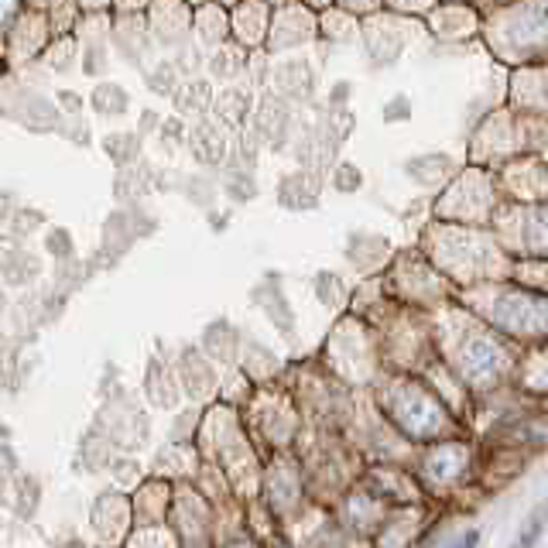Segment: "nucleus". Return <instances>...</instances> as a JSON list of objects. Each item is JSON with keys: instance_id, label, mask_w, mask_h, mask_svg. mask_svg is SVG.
I'll return each mask as SVG.
<instances>
[{"instance_id": "1", "label": "nucleus", "mask_w": 548, "mask_h": 548, "mask_svg": "<svg viewBox=\"0 0 548 548\" xmlns=\"http://www.w3.org/2000/svg\"><path fill=\"white\" fill-rule=\"evenodd\" d=\"M435 350L477 401L514 388L521 350L459 302L432 316Z\"/></svg>"}, {"instance_id": "2", "label": "nucleus", "mask_w": 548, "mask_h": 548, "mask_svg": "<svg viewBox=\"0 0 548 548\" xmlns=\"http://www.w3.org/2000/svg\"><path fill=\"white\" fill-rule=\"evenodd\" d=\"M367 394L374 408L391 422V429L415 449L453 439V435H473L422 374H384Z\"/></svg>"}, {"instance_id": "3", "label": "nucleus", "mask_w": 548, "mask_h": 548, "mask_svg": "<svg viewBox=\"0 0 548 548\" xmlns=\"http://www.w3.org/2000/svg\"><path fill=\"white\" fill-rule=\"evenodd\" d=\"M422 254L453 281L456 292L487 281H504L514 257L504 251L494 227H463V223L435 220L418 240Z\"/></svg>"}, {"instance_id": "4", "label": "nucleus", "mask_w": 548, "mask_h": 548, "mask_svg": "<svg viewBox=\"0 0 548 548\" xmlns=\"http://www.w3.org/2000/svg\"><path fill=\"white\" fill-rule=\"evenodd\" d=\"M456 302L487 322L490 329H497L518 350L548 343V295L531 292L518 281L504 278L477 288H463V292H456Z\"/></svg>"}, {"instance_id": "5", "label": "nucleus", "mask_w": 548, "mask_h": 548, "mask_svg": "<svg viewBox=\"0 0 548 548\" xmlns=\"http://www.w3.org/2000/svg\"><path fill=\"white\" fill-rule=\"evenodd\" d=\"M411 470H415V477L425 487L432 504H446L463 511L459 504L466 497H483V442L477 435H453V439L432 442V446L415 449Z\"/></svg>"}, {"instance_id": "6", "label": "nucleus", "mask_w": 548, "mask_h": 548, "mask_svg": "<svg viewBox=\"0 0 548 548\" xmlns=\"http://www.w3.org/2000/svg\"><path fill=\"white\" fill-rule=\"evenodd\" d=\"M312 357L319 360L336 381H343L350 391L367 394L377 388L388 370H384V353H381V333L370 322H364L353 312L333 319V326L326 329V336L312 350Z\"/></svg>"}, {"instance_id": "7", "label": "nucleus", "mask_w": 548, "mask_h": 548, "mask_svg": "<svg viewBox=\"0 0 548 548\" xmlns=\"http://www.w3.org/2000/svg\"><path fill=\"white\" fill-rule=\"evenodd\" d=\"M288 391H292L298 411H302L305 425L316 432H350L353 418L360 408V394L350 391L343 381H336L316 357L302 353L298 360H292L288 370Z\"/></svg>"}, {"instance_id": "8", "label": "nucleus", "mask_w": 548, "mask_h": 548, "mask_svg": "<svg viewBox=\"0 0 548 548\" xmlns=\"http://www.w3.org/2000/svg\"><path fill=\"white\" fill-rule=\"evenodd\" d=\"M298 459H302L305 483H309L312 504L333 507L364 473V456L343 432H316L309 429L298 442Z\"/></svg>"}, {"instance_id": "9", "label": "nucleus", "mask_w": 548, "mask_h": 548, "mask_svg": "<svg viewBox=\"0 0 548 548\" xmlns=\"http://www.w3.org/2000/svg\"><path fill=\"white\" fill-rule=\"evenodd\" d=\"M244 425L251 432L254 446L261 449L264 459L278 453H295L298 442L305 439L309 425H305L302 411H298L288 384L278 388H254L251 398L244 401Z\"/></svg>"}, {"instance_id": "10", "label": "nucleus", "mask_w": 548, "mask_h": 548, "mask_svg": "<svg viewBox=\"0 0 548 548\" xmlns=\"http://www.w3.org/2000/svg\"><path fill=\"white\" fill-rule=\"evenodd\" d=\"M384 285H388V292L401 309L422 312V316H435V312L456 302L453 281L422 254V247L401 251L394 257L391 268L384 271Z\"/></svg>"}, {"instance_id": "11", "label": "nucleus", "mask_w": 548, "mask_h": 548, "mask_svg": "<svg viewBox=\"0 0 548 548\" xmlns=\"http://www.w3.org/2000/svg\"><path fill=\"white\" fill-rule=\"evenodd\" d=\"M501 185L480 168H466L435 199V220L442 223H463V227H494L501 213Z\"/></svg>"}, {"instance_id": "12", "label": "nucleus", "mask_w": 548, "mask_h": 548, "mask_svg": "<svg viewBox=\"0 0 548 548\" xmlns=\"http://www.w3.org/2000/svg\"><path fill=\"white\" fill-rule=\"evenodd\" d=\"M381 353H384V370L388 374H422L429 360L439 357L435 350V333H432V316L422 312L401 309L391 322L381 329Z\"/></svg>"}, {"instance_id": "13", "label": "nucleus", "mask_w": 548, "mask_h": 548, "mask_svg": "<svg viewBox=\"0 0 548 548\" xmlns=\"http://www.w3.org/2000/svg\"><path fill=\"white\" fill-rule=\"evenodd\" d=\"M264 511L278 521V528H285L288 521H295L305 507L312 504L309 497V483H305V470L298 453H278L264 459V477L261 490L254 497Z\"/></svg>"}, {"instance_id": "14", "label": "nucleus", "mask_w": 548, "mask_h": 548, "mask_svg": "<svg viewBox=\"0 0 548 548\" xmlns=\"http://www.w3.org/2000/svg\"><path fill=\"white\" fill-rule=\"evenodd\" d=\"M511 257H548V199L545 203H504L494 220Z\"/></svg>"}, {"instance_id": "15", "label": "nucleus", "mask_w": 548, "mask_h": 548, "mask_svg": "<svg viewBox=\"0 0 548 548\" xmlns=\"http://www.w3.org/2000/svg\"><path fill=\"white\" fill-rule=\"evenodd\" d=\"M350 442L360 449L364 463H411L415 459V446H408L398 432L391 429V422L374 408L370 394H360L357 418L350 425Z\"/></svg>"}, {"instance_id": "16", "label": "nucleus", "mask_w": 548, "mask_h": 548, "mask_svg": "<svg viewBox=\"0 0 548 548\" xmlns=\"http://www.w3.org/2000/svg\"><path fill=\"white\" fill-rule=\"evenodd\" d=\"M281 535L288 538L295 548H374V542L350 535L340 521H336L333 507L309 504L295 521H288L281 528Z\"/></svg>"}, {"instance_id": "17", "label": "nucleus", "mask_w": 548, "mask_h": 548, "mask_svg": "<svg viewBox=\"0 0 548 548\" xmlns=\"http://www.w3.org/2000/svg\"><path fill=\"white\" fill-rule=\"evenodd\" d=\"M394 511L391 504H384L381 497L374 494V490L367 487V483H353L350 490L340 497V501L333 504V514L336 521L350 531V535L364 538V542H374L377 531L384 528V521H388V514Z\"/></svg>"}, {"instance_id": "18", "label": "nucleus", "mask_w": 548, "mask_h": 548, "mask_svg": "<svg viewBox=\"0 0 548 548\" xmlns=\"http://www.w3.org/2000/svg\"><path fill=\"white\" fill-rule=\"evenodd\" d=\"M360 483H367L384 504L391 507H418L432 504L425 487L418 483L411 463H367L360 473Z\"/></svg>"}, {"instance_id": "19", "label": "nucleus", "mask_w": 548, "mask_h": 548, "mask_svg": "<svg viewBox=\"0 0 548 548\" xmlns=\"http://www.w3.org/2000/svg\"><path fill=\"white\" fill-rule=\"evenodd\" d=\"M251 302L264 312V319L271 322V329L281 336V340L298 346V312L285 292V285H281L278 271H268L261 281H257L251 288Z\"/></svg>"}, {"instance_id": "20", "label": "nucleus", "mask_w": 548, "mask_h": 548, "mask_svg": "<svg viewBox=\"0 0 548 548\" xmlns=\"http://www.w3.org/2000/svg\"><path fill=\"white\" fill-rule=\"evenodd\" d=\"M394 247L384 233H374V230H353L343 244V261L346 268L360 278H381L384 271L391 268L394 261Z\"/></svg>"}, {"instance_id": "21", "label": "nucleus", "mask_w": 548, "mask_h": 548, "mask_svg": "<svg viewBox=\"0 0 548 548\" xmlns=\"http://www.w3.org/2000/svg\"><path fill=\"white\" fill-rule=\"evenodd\" d=\"M288 370H292V360H285L278 350H271L268 343L244 336V346H240V374L247 377L251 388H278V384L288 381Z\"/></svg>"}, {"instance_id": "22", "label": "nucleus", "mask_w": 548, "mask_h": 548, "mask_svg": "<svg viewBox=\"0 0 548 548\" xmlns=\"http://www.w3.org/2000/svg\"><path fill=\"white\" fill-rule=\"evenodd\" d=\"M439 504H418V507H394L384 521V528L377 531L374 548H415L422 538V531L429 528Z\"/></svg>"}, {"instance_id": "23", "label": "nucleus", "mask_w": 548, "mask_h": 548, "mask_svg": "<svg viewBox=\"0 0 548 548\" xmlns=\"http://www.w3.org/2000/svg\"><path fill=\"white\" fill-rule=\"evenodd\" d=\"M350 312L360 316L364 322H370L374 329H381L384 322H391L401 312V305L394 302V295L384 285V274L381 278H364L360 285H353V298H350Z\"/></svg>"}, {"instance_id": "24", "label": "nucleus", "mask_w": 548, "mask_h": 548, "mask_svg": "<svg viewBox=\"0 0 548 548\" xmlns=\"http://www.w3.org/2000/svg\"><path fill=\"white\" fill-rule=\"evenodd\" d=\"M514 391L528 398L531 405H548V343L521 350L518 374H514Z\"/></svg>"}, {"instance_id": "25", "label": "nucleus", "mask_w": 548, "mask_h": 548, "mask_svg": "<svg viewBox=\"0 0 548 548\" xmlns=\"http://www.w3.org/2000/svg\"><path fill=\"white\" fill-rule=\"evenodd\" d=\"M309 292L316 298L319 309H326L333 319H340L350 312V298H353V285L346 281V274L333 271V268H319L309 274Z\"/></svg>"}, {"instance_id": "26", "label": "nucleus", "mask_w": 548, "mask_h": 548, "mask_svg": "<svg viewBox=\"0 0 548 548\" xmlns=\"http://www.w3.org/2000/svg\"><path fill=\"white\" fill-rule=\"evenodd\" d=\"M405 175L422 189H446L456 179V165L449 155H422L405 161Z\"/></svg>"}, {"instance_id": "27", "label": "nucleus", "mask_w": 548, "mask_h": 548, "mask_svg": "<svg viewBox=\"0 0 548 548\" xmlns=\"http://www.w3.org/2000/svg\"><path fill=\"white\" fill-rule=\"evenodd\" d=\"M278 203L292 213H309V209L319 206V182L316 175L309 172H295V175H285L278 185Z\"/></svg>"}, {"instance_id": "28", "label": "nucleus", "mask_w": 548, "mask_h": 548, "mask_svg": "<svg viewBox=\"0 0 548 548\" xmlns=\"http://www.w3.org/2000/svg\"><path fill=\"white\" fill-rule=\"evenodd\" d=\"M240 346H244V336L240 329L227 319H216L213 326L206 329V350L213 353L220 364H240Z\"/></svg>"}, {"instance_id": "29", "label": "nucleus", "mask_w": 548, "mask_h": 548, "mask_svg": "<svg viewBox=\"0 0 548 548\" xmlns=\"http://www.w3.org/2000/svg\"><path fill=\"white\" fill-rule=\"evenodd\" d=\"M507 278L531 288V292L548 295V257H514Z\"/></svg>"}, {"instance_id": "30", "label": "nucleus", "mask_w": 548, "mask_h": 548, "mask_svg": "<svg viewBox=\"0 0 548 548\" xmlns=\"http://www.w3.org/2000/svg\"><path fill=\"white\" fill-rule=\"evenodd\" d=\"M545 531H548V501H538L528 511V518L521 521V528H518V535H514L511 548H538L542 545V538H545Z\"/></svg>"}, {"instance_id": "31", "label": "nucleus", "mask_w": 548, "mask_h": 548, "mask_svg": "<svg viewBox=\"0 0 548 548\" xmlns=\"http://www.w3.org/2000/svg\"><path fill=\"white\" fill-rule=\"evenodd\" d=\"M333 189L343 192V196H353V192L364 189V172L357 165H350V161H340L333 168Z\"/></svg>"}, {"instance_id": "32", "label": "nucleus", "mask_w": 548, "mask_h": 548, "mask_svg": "<svg viewBox=\"0 0 548 548\" xmlns=\"http://www.w3.org/2000/svg\"><path fill=\"white\" fill-rule=\"evenodd\" d=\"M480 542H483V531L477 525H470V528L453 531V535H449V542H446V548H480Z\"/></svg>"}, {"instance_id": "33", "label": "nucleus", "mask_w": 548, "mask_h": 548, "mask_svg": "<svg viewBox=\"0 0 548 548\" xmlns=\"http://www.w3.org/2000/svg\"><path fill=\"white\" fill-rule=\"evenodd\" d=\"M220 548H268V542H261L254 531H237V535L227 538Z\"/></svg>"}, {"instance_id": "34", "label": "nucleus", "mask_w": 548, "mask_h": 548, "mask_svg": "<svg viewBox=\"0 0 548 548\" xmlns=\"http://www.w3.org/2000/svg\"><path fill=\"white\" fill-rule=\"evenodd\" d=\"M408 114H411V110H408L405 96H398V100L388 103V110H384V117H388V120H408Z\"/></svg>"}, {"instance_id": "35", "label": "nucleus", "mask_w": 548, "mask_h": 548, "mask_svg": "<svg viewBox=\"0 0 548 548\" xmlns=\"http://www.w3.org/2000/svg\"><path fill=\"white\" fill-rule=\"evenodd\" d=\"M268 548H295V545L288 542L285 535H278V538H271V542H268Z\"/></svg>"}]
</instances>
